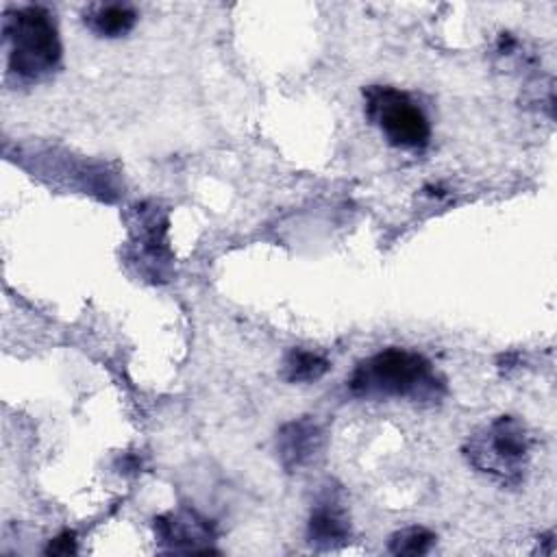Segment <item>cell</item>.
Segmentation results:
<instances>
[{
  "instance_id": "cell-8",
  "label": "cell",
  "mask_w": 557,
  "mask_h": 557,
  "mask_svg": "<svg viewBox=\"0 0 557 557\" xmlns=\"http://www.w3.org/2000/svg\"><path fill=\"white\" fill-rule=\"evenodd\" d=\"M137 22V13L131 4H98L85 15V24L100 37H122Z\"/></svg>"
},
{
  "instance_id": "cell-10",
  "label": "cell",
  "mask_w": 557,
  "mask_h": 557,
  "mask_svg": "<svg viewBox=\"0 0 557 557\" xmlns=\"http://www.w3.org/2000/svg\"><path fill=\"white\" fill-rule=\"evenodd\" d=\"M435 544V533L424 527H407L389 537V553L394 555H424Z\"/></svg>"
},
{
  "instance_id": "cell-2",
  "label": "cell",
  "mask_w": 557,
  "mask_h": 557,
  "mask_svg": "<svg viewBox=\"0 0 557 557\" xmlns=\"http://www.w3.org/2000/svg\"><path fill=\"white\" fill-rule=\"evenodd\" d=\"M2 30L11 74L22 81H41L57 70L61 41L48 9L37 4L9 9Z\"/></svg>"
},
{
  "instance_id": "cell-3",
  "label": "cell",
  "mask_w": 557,
  "mask_h": 557,
  "mask_svg": "<svg viewBox=\"0 0 557 557\" xmlns=\"http://www.w3.org/2000/svg\"><path fill=\"white\" fill-rule=\"evenodd\" d=\"M466 455L476 470L503 483H518L529 461V435L516 418L500 416L468 440Z\"/></svg>"
},
{
  "instance_id": "cell-6",
  "label": "cell",
  "mask_w": 557,
  "mask_h": 557,
  "mask_svg": "<svg viewBox=\"0 0 557 557\" xmlns=\"http://www.w3.org/2000/svg\"><path fill=\"white\" fill-rule=\"evenodd\" d=\"M157 537L172 550H209L213 531L205 518L194 511H176L154 520Z\"/></svg>"
},
{
  "instance_id": "cell-5",
  "label": "cell",
  "mask_w": 557,
  "mask_h": 557,
  "mask_svg": "<svg viewBox=\"0 0 557 557\" xmlns=\"http://www.w3.org/2000/svg\"><path fill=\"white\" fill-rule=\"evenodd\" d=\"M324 448V431L318 420L311 416L292 420L281 426L276 435V450L281 457V463L289 472H298L313 463V459Z\"/></svg>"
},
{
  "instance_id": "cell-9",
  "label": "cell",
  "mask_w": 557,
  "mask_h": 557,
  "mask_svg": "<svg viewBox=\"0 0 557 557\" xmlns=\"http://www.w3.org/2000/svg\"><path fill=\"white\" fill-rule=\"evenodd\" d=\"M329 370V359L313 352V350H302V348H294L283 363V376L289 383H309V381H318L320 376H324Z\"/></svg>"
},
{
  "instance_id": "cell-1",
  "label": "cell",
  "mask_w": 557,
  "mask_h": 557,
  "mask_svg": "<svg viewBox=\"0 0 557 557\" xmlns=\"http://www.w3.org/2000/svg\"><path fill=\"white\" fill-rule=\"evenodd\" d=\"M348 387L366 398H409L435 403L444 394V381L433 363L413 350L387 348L363 359L350 374Z\"/></svg>"
},
{
  "instance_id": "cell-7",
  "label": "cell",
  "mask_w": 557,
  "mask_h": 557,
  "mask_svg": "<svg viewBox=\"0 0 557 557\" xmlns=\"http://www.w3.org/2000/svg\"><path fill=\"white\" fill-rule=\"evenodd\" d=\"M309 542L318 548H335L348 542L350 524L344 505L337 500V496L326 494L309 516V529H307Z\"/></svg>"
},
{
  "instance_id": "cell-11",
  "label": "cell",
  "mask_w": 557,
  "mask_h": 557,
  "mask_svg": "<svg viewBox=\"0 0 557 557\" xmlns=\"http://www.w3.org/2000/svg\"><path fill=\"white\" fill-rule=\"evenodd\" d=\"M48 555H70V553H76V542H74V533L65 531L61 533L59 537H54L48 548H46Z\"/></svg>"
},
{
  "instance_id": "cell-4",
  "label": "cell",
  "mask_w": 557,
  "mask_h": 557,
  "mask_svg": "<svg viewBox=\"0 0 557 557\" xmlns=\"http://www.w3.org/2000/svg\"><path fill=\"white\" fill-rule=\"evenodd\" d=\"M366 115L381 128L385 139L405 150H420L429 144L431 126L424 111L400 89L372 85L363 91Z\"/></svg>"
}]
</instances>
